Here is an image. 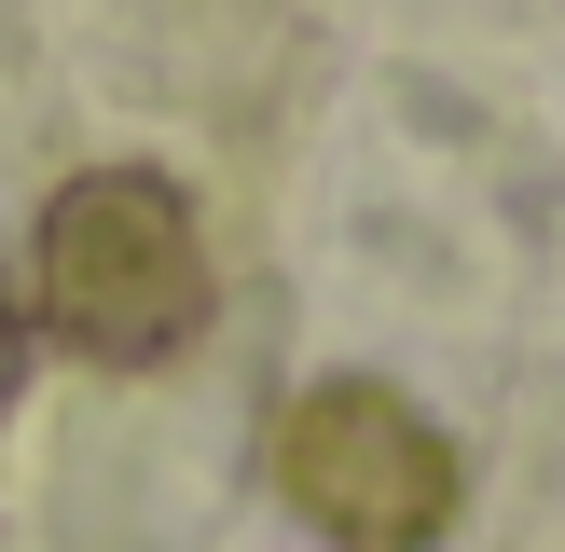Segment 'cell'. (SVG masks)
<instances>
[{
  "instance_id": "6da1fadb",
  "label": "cell",
  "mask_w": 565,
  "mask_h": 552,
  "mask_svg": "<svg viewBox=\"0 0 565 552\" xmlns=\"http://www.w3.org/2000/svg\"><path fill=\"white\" fill-rule=\"evenodd\" d=\"M221 276L193 235V193L152 166H83L42 221H28V318L97 373H166L207 331Z\"/></svg>"
},
{
  "instance_id": "7a4b0ae2",
  "label": "cell",
  "mask_w": 565,
  "mask_h": 552,
  "mask_svg": "<svg viewBox=\"0 0 565 552\" xmlns=\"http://www.w3.org/2000/svg\"><path fill=\"white\" fill-rule=\"evenodd\" d=\"M276 497H290L331 552H428L441 524H456L469 469H456V442H441L401 386L331 373V386H303V401L276 414Z\"/></svg>"
},
{
  "instance_id": "3957f363",
  "label": "cell",
  "mask_w": 565,
  "mask_h": 552,
  "mask_svg": "<svg viewBox=\"0 0 565 552\" xmlns=\"http://www.w3.org/2000/svg\"><path fill=\"white\" fill-rule=\"evenodd\" d=\"M28 386V304H0V401Z\"/></svg>"
}]
</instances>
